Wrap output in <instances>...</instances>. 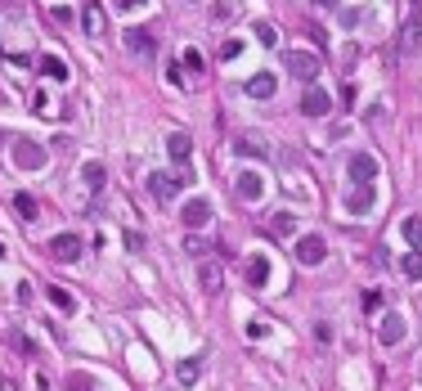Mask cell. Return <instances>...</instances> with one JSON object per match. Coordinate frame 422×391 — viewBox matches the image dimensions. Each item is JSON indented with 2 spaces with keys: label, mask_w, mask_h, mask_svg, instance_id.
Returning <instances> with one entry per match:
<instances>
[{
  "label": "cell",
  "mask_w": 422,
  "mask_h": 391,
  "mask_svg": "<svg viewBox=\"0 0 422 391\" xmlns=\"http://www.w3.org/2000/svg\"><path fill=\"white\" fill-rule=\"evenodd\" d=\"M184 68H193V72H203V54H198V50H184Z\"/></svg>",
  "instance_id": "f546056e"
},
{
  "label": "cell",
  "mask_w": 422,
  "mask_h": 391,
  "mask_svg": "<svg viewBox=\"0 0 422 391\" xmlns=\"http://www.w3.org/2000/svg\"><path fill=\"white\" fill-rule=\"evenodd\" d=\"M81 180H85V189H104V180H108V171H104V162H85L81 167Z\"/></svg>",
  "instance_id": "ac0fdd59"
},
{
  "label": "cell",
  "mask_w": 422,
  "mask_h": 391,
  "mask_svg": "<svg viewBox=\"0 0 422 391\" xmlns=\"http://www.w3.org/2000/svg\"><path fill=\"white\" fill-rule=\"evenodd\" d=\"M373 203H378L373 185H355V189H351V193L342 198V207H346L351 216H368V212H373Z\"/></svg>",
  "instance_id": "5b68a950"
},
{
  "label": "cell",
  "mask_w": 422,
  "mask_h": 391,
  "mask_svg": "<svg viewBox=\"0 0 422 391\" xmlns=\"http://www.w3.org/2000/svg\"><path fill=\"white\" fill-rule=\"evenodd\" d=\"M346 176H351V185H373L378 180V157L373 153H351L346 157Z\"/></svg>",
  "instance_id": "7a4b0ae2"
},
{
  "label": "cell",
  "mask_w": 422,
  "mask_h": 391,
  "mask_svg": "<svg viewBox=\"0 0 422 391\" xmlns=\"http://www.w3.org/2000/svg\"><path fill=\"white\" fill-rule=\"evenodd\" d=\"M296 261L301 265H324V256H328V248H324V239L319 234H306V239H296Z\"/></svg>",
  "instance_id": "8992f818"
},
{
  "label": "cell",
  "mask_w": 422,
  "mask_h": 391,
  "mask_svg": "<svg viewBox=\"0 0 422 391\" xmlns=\"http://www.w3.org/2000/svg\"><path fill=\"white\" fill-rule=\"evenodd\" d=\"M283 64H288V72H292V77H301V81H315L319 77V54L288 50V54H283Z\"/></svg>",
  "instance_id": "3957f363"
},
{
  "label": "cell",
  "mask_w": 422,
  "mask_h": 391,
  "mask_svg": "<svg viewBox=\"0 0 422 391\" xmlns=\"http://www.w3.org/2000/svg\"><path fill=\"white\" fill-rule=\"evenodd\" d=\"M270 229H275V234H296V216L292 212H279L275 221H270Z\"/></svg>",
  "instance_id": "cb8c5ba5"
},
{
  "label": "cell",
  "mask_w": 422,
  "mask_h": 391,
  "mask_svg": "<svg viewBox=\"0 0 422 391\" xmlns=\"http://www.w3.org/2000/svg\"><path fill=\"white\" fill-rule=\"evenodd\" d=\"M275 90H279L275 72H256V77H247V95H252V100H275Z\"/></svg>",
  "instance_id": "8fae6325"
},
{
  "label": "cell",
  "mask_w": 422,
  "mask_h": 391,
  "mask_svg": "<svg viewBox=\"0 0 422 391\" xmlns=\"http://www.w3.org/2000/svg\"><path fill=\"white\" fill-rule=\"evenodd\" d=\"M49 14H54V23H72V9H64V5H54Z\"/></svg>",
  "instance_id": "e575fe53"
},
{
  "label": "cell",
  "mask_w": 422,
  "mask_h": 391,
  "mask_svg": "<svg viewBox=\"0 0 422 391\" xmlns=\"http://www.w3.org/2000/svg\"><path fill=\"white\" fill-rule=\"evenodd\" d=\"M198 373H203V356H189V360H180V364H176V378H180L184 387H193V383H198Z\"/></svg>",
  "instance_id": "e0dca14e"
},
{
  "label": "cell",
  "mask_w": 422,
  "mask_h": 391,
  "mask_svg": "<svg viewBox=\"0 0 422 391\" xmlns=\"http://www.w3.org/2000/svg\"><path fill=\"white\" fill-rule=\"evenodd\" d=\"M378 337H382V347H400L404 342V320L400 315H387V320L378 324Z\"/></svg>",
  "instance_id": "4fadbf2b"
},
{
  "label": "cell",
  "mask_w": 422,
  "mask_h": 391,
  "mask_svg": "<svg viewBox=\"0 0 422 391\" xmlns=\"http://www.w3.org/2000/svg\"><path fill=\"white\" fill-rule=\"evenodd\" d=\"M41 72H45L49 81H68V64H64L59 54H45V59H41Z\"/></svg>",
  "instance_id": "ffe728a7"
},
{
  "label": "cell",
  "mask_w": 422,
  "mask_h": 391,
  "mask_svg": "<svg viewBox=\"0 0 422 391\" xmlns=\"http://www.w3.org/2000/svg\"><path fill=\"white\" fill-rule=\"evenodd\" d=\"M126 50H131V54H140V59H153V54H157V41H153V32H144V28H131V32H126Z\"/></svg>",
  "instance_id": "30bf717a"
},
{
  "label": "cell",
  "mask_w": 422,
  "mask_h": 391,
  "mask_svg": "<svg viewBox=\"0 0 422 391\" xmlns=\"http://www.w3.org/2000/svg\"><path fill=\"white\" fill-rule=\"evenodd\" d=\"M400 234H404V243H414V248H422V216H418V212H414V216H404Z\"/></svg>",
  "instance_id": "44dd1931"
},
{
  "label": "cell",
  "mask_w": 422,
  "mask_h": 391,
  "mask_svg": "<svg viewBox=\"0 0 422 391\" xmlns=\"http://www.w3.org/2000/svg\"><path fill=\"white\" fill-rule=\"evenodd\" d=\"M315 5H319V9H328V5H332V0H315Z\"/></svg>",
  "instance_id": "d590c367"
},
{
  "label": "cell",
  "mask_w": 422,
  "mask_h": 391,
  "mask_svg": "<svg viewBox=\"0 0 422 391\" xmlns=\"http://www.w3.org/2000/svg\"><path fill=\"white\" fill-rule=\"evenodd\" d=\"M167 153H171V162H176V167L184 171V162L193 157V144H189V136H180V131H176V136H167Z\"/></svg>",
  "instance_id": "5bb4252c"
},
{
  "label": "cell",
  "mask_w": 422,
  "mask_h": 391,
  "mask_svg": "<svg viewBox=\"0 0 422 391\" xmlns=\"http://www.w3.org/2000/svg\"><path fill=\"white\" fill-rule=\"evenodd\" d=\"M113 5L121 9V14H131V9H144V5H148V0H113Z\"/></svg>",
  "instance_id": "1f68e13d"
},
{
  "label": "cell",
  "mask_w": 422,
  "mask_h": 391,
  "mask_svg": "<svg viewBox=\"0 0 422 391\" xmlns=\"http://www.w3.org/2000/svg\"><path fill=\"white\" fill-rule=\"evenodd\" d=\"M180 216H184V225H189V229H198V225L211 221V203H207V198H189Z\"/></svg>",
  "instance_id": "7c38bea8"
},
{
  "label": "cell",
  "mask_w": 422,
  "mask_h": 391,
  "mask_svg": "<svg viewBox=\"0 0 422 391\" xmlns=\"http://www.w3.org/2000/svg\"><path fill=\"white\" fill-rule=\"evenodd\" d=\"M9 342H14V347L23 351V356H32V342H28V337H23V333H9Z\"/></svg>",
  "instance_id": "d6a6232c"
},
{
  "label": "cell",
  "mask_w": 422,
  "mask_h": 391,
  "mask_svg": "<svg viewBox=\"0 0 422 391\" xmlns=\"http://www.w3.org/2000/svg\"><path fill=\"white\" fill-rule=\"evenodd\" d=\"M49 256H54V261H77V256H81V239L77 234H54V239H49Z\"/></svg>",
  "instance_id": "9c48e42d"
},
{
  "label": "cell",
  "mask_w": 422,
  "mask_h": 391,
  "mask_svg": "<svg viewBox=\"0 0 422 391\" xmlns=\"http://www.w3.org/2000/svg\"><path fill=\"white\" fill-rule=\"evenodd\" d=\"M418 41H422V23H418L414 14H409V23H404V36H400V50H404V54H414V50H418Z\"/></svg>",
  "instance_id": "d6986e66"
},
{
  "label": "cell",
  "mask_w": 422,
  "mask_h": 391,
  "mask_svg": "<svg viewBox=\"0 0 422 391\" xmlns=\"http://www.w3.org/2000/svg\"><path fill=\"white\" fill-rule=\"evenodd\" d=\"M265 333H270V324H260V320L247 324V337H265Z\"/></svg>",
  "instance_id": "836d02e7"
},
{
  "label": "cell",
  "mask_w": 422,
  "mask_h": 391,
  "mask_svg": "<svg viewBox=\"0 0 422 391\" xmlns=\"http://www.w3.org/2000/svg\"><path fill=\"white\" fill-rule=\"evenodd\" d=\"M301 113H306V117H328V113H332V95L319 90V85H310V90L301 95Z\"/></svg>",
  "instance_id": "ba28073f"
},
{
  "label": "cell",
  "mask_w": 422,
  "mask_h": 391,
  "mask_svg": "<svg viewBox=\"0 0 422 391\" xmlns=\"http://www.w3.org/2000/svg\"><path fill=\"white\" fill-rule=\"evenodd\" d=\"M184 252H189V256H207V243L203 239H189V243H184Z\"/></svg>",
  "instance_id": "4dcf8cb0"
},
{
  "label": "cell",
  "mask_w": 422,
  "mask_h": 391,
  "mask_svg": "<svg viewBox=\"0 0 422 391\" xmlns=\"http://www.w3.org/2000/svg\"><path fill=\"white\" fill-rule=\"evenodd\" d=\"M198 284H203V292H220V265L211 256H203V265H198Z\"/></svg>",
  "instance_id": "2e32d148"
},
{
  "label": "cell",
  "mask_w": 422,
  "mask_h": 391,
  "mask_svg": "<svg viewBox=\"0 0 422 391\" xmlns=\"http://www.w3.org/2000/svg\"><path fill=\"white\" fill-rule=\"evenodd\" d=\"M0 261H5V243H0Z\"/></svg>",
  "instance_id": "8d00e7d4"
},
{
  "label": "cell",
  "mask_w": 422,
  "mask_h": 391,
  "mask_svg": "<svg viewBox=\"0 0 422 391\" xmlns=\"http://www.w3.org/2000/svg\"><path fill=\"white\" fill-rule=\"evenodd\" d=\"M14 212L23 216V221H36V216H41V207H36L32 193H14Z\"/></svg>",
  "instance_id": "7402d4cb"
},
{
  "label": "cell",
  "mask_w": 422,
  "mask_h": 391,
  "mask_svg": "<svg viewBox=\"0 0 422 391\" xmlns=\"http://www.w3.org/2000/svg\"><path fill=\"white\" fill-rule=\"evenodd\" d=\"M400 265H404V275H409V279H422V252H418V248L409 252V256H404Z\"/></svg>",
  "instance_id": "484cf974"
},
{
  "label": "cell",
  "mask_w": 422,
  "mask_h": 391,
  "mask_svg": "<svg viewBox=\"0 0 422 391\" xmlns=\"http://www.w3.org/2000/svg\"><path fill=\"white\" fill-rule=\"evenodd\" d=\"M81 23H85V32H90V36H99V32H104V9H99V5H85V9H81Z\"/></svg>",
  "instance_id": "603a6c76"
},
{
  "label": "cell",
  "mask_w": 422,
  "mask_h": 391,
  "mask_svg": "<svg viewBox=\"0 0 422 391\" xmlns=\"http://www.w3.org/2000/svg\"><path fill=\"white\" fill-rule=\"evenodd\" d=\"M189 180H193L189 171H171V176H167V171H153V176H148V193H153L157 203H171Z\"/></svg>",
  "instance_id": "6da1fadb"
},
{
  "label": "cell",
  "mask_w": 422,
  "mask_h": 391,
  "mask_svg": "<svg viewBox=\"0 0 422 391\" xmlns=\"http://www.w3.org/2000/svg\"><path fill=\"white\" fill-rule=\"evenodd\" d=\"M243 275H247V284H252V288H265L270 284V261H265V256H247Z\"/></svg>",
  "instance_id": "9a60e30c"
},
{
  "label": "cell",
  "mask_w": 422,
  "mask_h": 391,
  "mask_svg": "<svg viewBox=\"0 0 422 391\" xmlns=\"http://www.w3.org/2000/svg\"><path fill=\"white\" fill-rule=\"evenodd\" d=\"M49 301H54V306H59V311H72V292H64V288H59V284H54V288H49Z\"/></svg>",
  "instance_id": "83f0119b"
},
{
  "label": "cell",
  "mask_w": 422,
  "mask_h": 391,
  "mask_svg": "<svg viewBox=\"0 0 422 391\" xmlns=\"http://www.w3.org/2000/svg\"><path fill=\"white\" fill-rule=\"evenodd\" d=\"M234 193H239L243 203H260L265 198V180H260L256 171H239V176H234Z\"/></svg>",
  "instance_id": "277c9868"
},
{
  "label": "cell",
  "mask_w": 422,
  "mask_h": 391,
  "mask_svg": "<svg viewBox=\"0 0 422 391\" xmlns=\"http://www.w3.org/2000/svg\"><path fill=\"white\" fill-rule=\"evenodd\" d=\"M256 41L260 45H275L279 41V28H275V23H256Z\"/></svg>",
  "instance_id": "4316f807"
},
{
  "label": "cell",
  "mask_w": 422,
  "mask_h": 391,
  "mask_svg": "<svg viewBox=\"0 0 422 391\" xmlns=\"http://www.w3.org/2000/svg\"><path fill=\"white\" fill-rule=\"evenodd\" d=\"M14 162L23 167V171H41L45 167V149L36 140H18L14 144Z\"/></svg>",
  "instance_id": "52a82bcc"
},
{
  "label": "cell",
  "mask_w": 422,
  "mask_h": 391,
  "mask_svg": "<svg viewBox=\"0 0 422 391\" xmlns=\"http://www.w3.org/2000/svg\"><path fill=\"white\" fill-rule=\"evenodd\" d=\"M68 387H72V391H90L95 383H90V378H85V373H72V378H68Z\"/></svg>",
  "instance_id": "f1b7e54d"
},
{
  "label": "cell",
  "mask_w": 422,
  "mask_h": 391,
  "mask_svg": "<svg viewBox=\"0 0 422 391\" xmlns=\"http://www.w3.org/2000/svg\"><path fill=\"white\" fill-rule=\"evenodd\" d=\"M239 153H247V157H265L270 149H265V144H260L256 136H243V140H239Z\"/></svg>",
  "instance_id": "d4e9b609"
}]
</instances>
